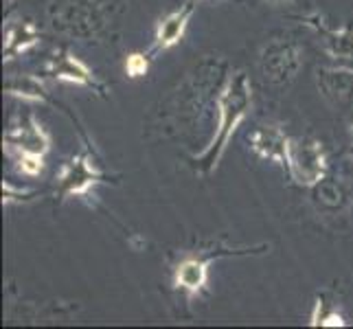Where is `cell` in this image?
I'll return each instance as SVG.
<instances>
[{
  "label": "cell",
  "mask_w": 353,
  "mask_h": 329,
  "mask_svg": "<svg viewBox=\"0 0 353 329\" xmlns=\"http://www.w3.org/2000/svg\"><path fill=\"white\" fill-rule=\"evenodd\" d=\"M250 106H252V88H250L248 75L243 70L230 72V77L226 79L220 97H217V117H220V121H217L213 139L209 143V148L200 156L193 158L198 172L211 174L213 169L220 165L233 134L241 126V121L248 117Z\"/></svg>",
  "instance_id": "6da1fadb"
},
{
  "label": "cell",
  "mask_w": 353,
  "mask_h": 329,
  "mask_svg": "<svg viewBox=\"0 0 353 329\" xmlns=\"http://www.w3.org/2000/svg\"><path fill=\"white\" fill-rule=\"evenodd\" d=\"M288 174L301 187H314L327 178V154L316 139H290Z\"/></svg>",
  "instance_id": "7a4b0ae2"
},
{
  "label": "cell",
  "mask_w": 353,
  "mask_h": 329,
  "mask_svg": "<svg viewBox=\"0 0 353 329\" xmlns=\"http://www.w3.org/2000/svg\"><path fill=\"white\" fill-rule=\"evenodd\" d=\"M303 66V55L299 44L292 38H274L270 40L261 51L259 68L265 81L274 83V86H283L290 83L299 75Z\"/></svg>",
  "instance_id": "3957f363"
},
{
  "label": "cell",
  "mask_w": 353,
  "mask_h": 329,
  "mask_svg": "<svg viewBox=\"0 0 353 329\" xmlns=\"http://www.w3.org/2000/svg\"><path fill=\"white\" fill-rule=\"evenodd\" d=\"M103 174L97 169L94 161L90 152H81L75 158L64 165L62 174L57 176V185H59V196L62 200L68 198H77V196H86V193L94 187L103 182Z\"/></svg>",
  "instance_id": "277c9868"
},
{
  "label": "cell",
  "mask_w": 353,
  "mask_h": 329,
  "mask_svg": "<svg viewBox=\"0 0 353 329\" xmlns=\"http://www.w3.org/2000/svg\"><path fill=\"white\" fill-rule=\"evenodd\" d=\"M44 72L55 81H66V83H77V86H86L94 92H105V86L94 77V72L75 57L66 48H57L53 55L48 57Z\"/></svg>",
  "instance_id": "5b68a950"
},
{
  "label": "cell",
  "mask_w": 353,
  "mask_h": 329,
  "mask_svg": "<svg viewBox=\"0 0 353 329\" xmlns=\"http://www.w3.org/2000/svg\"><path fill=\"white\" fill-rule=\"evenodd\" d=\"M5 145L7 150H14L18 156H44L51 150V139L35 121V117H27V123L7 130Z\"/></svg>",
  "instance_id": "8992f818"
},
{
  "label": "cell",
  "mask_w": 353,
  "mask_h": 329,
  "mask_svg": "<svg viewBox=\"0 0 353 329\" xmlns=\"http://www.w3.org/2000/svg\"><path fill=\"white\" fill-rule=\"evenodd\" d=\"M250 150L261 156L263 161H270L281 165L288 172V154H290V139L285 132H281L274 126H257L248 134Z\"/></svg>",
  "instance_id": "52a82bcc"
},
{
  "label": "cell",
  "mask_w": 353,
  "mask_h": 329,
  "mask_svg": "<svg viewBox=\"0 0 353 329\" xmlns=\"http://www.w3.org/2000/svg\"><path fill=\"white\" fill-rule=\"evenodd\" d=\"M196 5H198V0H187L185 5H180L176 11H172V14L158 22L156 38H154L156 51H167V48L176 46L182 38H185V31L189 27L193 11H196Z\"/></svg>",
  "instance_id": "ba28073f"
},
{
  "label": "cell",
  "mask_w": 353,
  "mask_h": 329,
  "mask_svg": "<svg viewBox=\"0 0 353 329\" xmlns=\"http://www.w3.org/2000/svg\"><path fill=\"white\" fill-rule=\"evenodd\" d=\"M305 24L319 33L321 44L327 55L340 59V62H345V64H353V27L351 24L343 29H330L319 18H310Z\"/></svg>",
  "instance_id": "9c48e42d"
},
{
  "label": "cell",
  "mask_w": 353,
  "mask_h": 329,
  "mask_svg": "<svg viewBox=\"0 0 353 329\" xmlns=\"http://www.w3.org/2000/svg\"><path fill=\"white\" fill-rule=\"evenodd\" d=\"M224 252H213L209 257H187L176 266L174 272V286L182 292H187L189 297H196L204 290L206 281H209V263L220 257Z\"/></svg>",
  "instance_id": "30bf717a"
},
{
  "label": "cell",
  "mask_w": 353,
  "mask_h": 329,
  "mask_svg": "<svg viewBox=\"0 0 353 329\" xmlns=\"http://www.w3.org/2000/svg\"><path fill=\"white\" fill-rule=\"evenodd\" d=\"M316 81L323 97L336 106L353 103V68H319Z\"/></svg>",
  "instance_id": "8fae6325"
},
{
  "label": "cell",
  "mask_w": 353,
  "mask_h": 329,
  "mask_svg": "<svg viewBox=\"0 0 353 329\" xmlns=\"http://www.w3.org/2000/svg\"><path fill=\"white\" fill-rule=\"evenodd\" d=\"M40 42V31L31 20H11L5 29V62H11L18 55L31 51Z\"/></svg>",
  "instance_id": "7c38bea8"
},
{
  "label": "cell",
  "mask_w": 353,
  "mask_h": 329,
  "mask_svg": "<svg viewBox=\"0 0 353 329\" xmlns=\"http://www.w3.org/2000/svg\"><path fill=\"white\" fill-rule=\"evenodd\" d=\"M5 92L11 94V97H18V99H24V101H40V103H44L48 99L46 90L42 86V81L35 79V77H29V75L9 77L5 81Z\"/></svg>",
  "instance_id": "4fadbf2b"
},
{
  "label": "cell",
  "mask_w": 353,
  "mask_h": 329,
  "mask_svg": "<svg viewBox=\"0 0 353 329\" xmlns=\"http://www.w3.org/2000/svg\"><path fill=\"white\" fill-rule=\"evenodd\" d=\"M312 325L314 327H345V319L332 308V303H327L323 297H319L312 312Z\"/></svg>",
  "instance_id": "5bb4252c"
},
{
  "label": "cell",
  "mask_w": 353,
  "mask_h": 329,
  "mask_svg": "<svg viewBox=\"0 0 353 329\" xmlns=\"http://www.w3.org/2000/svg\"><path fill=\"white\" fill-rule=\"evenodd\" d=\"M125 72L132 79L145 77L150 72V57L145 53H130L125 57Z\"/></svg>",
  "instance_id": "9a60e30c"
},
{
  "label": "cell",
  "mask_w": 353,
  "mask_h": 329,
  "mask_svg": "<svg viewBox=\"0 0 353 329\" xmlns=\"http://www.w3.org/2000/svg\"><path fill=\"white\" fill-rule=\"evenodd\" d=\"M44 169V156H18V172L24 176H38Z\"/></svg>",
  "instance_id": "2e32d148"
},
{
  "label": "cell",
  "mask_w": 353,
  "mask_h": 329,
  "mask_svg": "<svg viewBox=\"0 0 353 329\" xmlns=\"http://www.w3.org/2000/svg\"><path fill=\"white\" fill-rule=\"evenodd\" d=\"M24 196H29L27 191H20V189H14L9 185V182H3V202L9 204L11 200H24Z\"/></svg>",
  "instance_id": "e0dca14e"
},
{
  "label": "cell",
  "mask_w": 353,
  "mask_h": 329,
  "mask_svg": "<svg viewBox=\"0 0 353 329\" xmlns=\"http://www.w3.org/2000/svg\"><path fill=\"white\" fill-rule=\"evenodd\" d=\"M268 3H272V5H283V3H292V0H268Z\"/></svg>",
  "instance_id": "ac0fdd59"
},
{
  "label": "cell",
  "mask_w": 353,
  "mask_h": 329,
  "mask_svg": "<svg viewBox=\"0 0 353 329\" xmlns=\"http://www.w3.org/2000/svg\"><path fill=\"white\" fill-rule=\"evenodd\" d=\"M198 3H200V0H198Z\"/></svg>",
  "instance_id": "d6986e66"
}]
</instances>
